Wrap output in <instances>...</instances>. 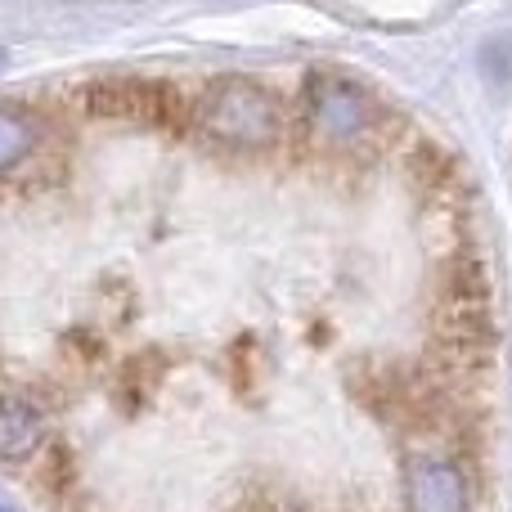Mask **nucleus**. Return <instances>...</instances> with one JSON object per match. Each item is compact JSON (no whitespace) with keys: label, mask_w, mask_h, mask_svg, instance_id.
Returning <instances> with one entry per match:
<instances>
[{"label":"nucleus","mask_w":512,"mask_h":512,"mask_svg":"<svg viewBox=\"0 0 512 512\" xmlns=\"http://www.w3.org/2000/svg\"><path fill=\"white\" fill-rule=\"evenodd\" d=\"M198 131L234 153H261L279 140V108L252 77H216L198 99Z\"/></svg>","instance_id":"f257e3e1"},{"label":"nucleus","mask_w":512,"mask_h":512,"mask_svg":"<svg viewBox=\"0 0 512 512\" xmlns=\"http://www.w3.org/2000/svg\"><path fill=\"white\" fill-rule=\"evenodd\" d=\"M436 328L454 351H481L490 337V288L477 265H454L436 306Z\"/></svg>","instance_id":"f03ea898"},{"label":"nucleus","mask_w":512,"mask_h":512,"mask_svg":"<svg viewBox=\"0 0 512 512\" xmlns=\"http://www.w3.org/2000/svg\"><path fill=\"white\" fill-rule=\"evenodd\" d=\"M301 104H306L310 131L324 135V140H333V144L360 140V135H369V126H373L369 95H364V90H355L351 81L333 77V72H315V77L306 81Z\"/></svg>","instance_id":"7ed1b4c3"},{"label":"nucleus","mask_w":512,"mask_h":512,"mask_svg":"<svg viewBox=\"0 0 512 512\" xmlns=\"http://www.w3.org/2000/svg\"><path fill=\"white\" fill-rule=\"evenodd\" d=\"M405 508L409 512H472V490L459 463L414 459L405 468Z\"/></svg>","instance_id":"20e7f679"},{"label":"nucleus","mask_w":512,"mask_h":512,"mask_svg":"<svg viewBox=\"0 0 512 512\" xmlns=\"http://www.w3.org/2000/svg\"><path fill=\"white\" fill-rule=\"evenodd\" d=\"M171 86H149V81H99L86 95V108L108 122H171Z\"/></svg>","instance_id":"39448f33"},{"label":"nucleus","mask_w":512,"mask_h":512,"mask_svg":"<svg viewBox=\"0 0 512 512\" xmlns=\"http://www.w3.org/2000/svg\"><path fill=\"white\" fill-rule=\"evenodd\" d=\"M41 441H45V423L32 400H23V396L0 400V463L32 459L41 450Z\"/></svg>","instance_id":"423d86ee"},{"label":"nucleus","mask_w":512,"mask_h":512,"mask_svg":"<svg viewBox=\"0 0 512 512\" xmlns=\"http://www.w3.org/2000/svg\"><path fill=\"white\" fill-rule=\"evenodd\" d=\"M32 144H36L32 117L14 113V108H0V171L18 167V162L32 153Z\"/></svg>","instance_id":"0eeeda50"},{"label":"nucleus","mask_w":512,"mask_h":512,"mask_svg":"<svg viewBox=\"0 0 512 512\" xmlns=\"http://www.w3.org/2000/svg\"><path fill=\"white\" fill-rule=\"evenodd\" d=\"M0 512H5V508H0Z\"/></svg>","instance_id":"6e6552de"}]
</instances>
